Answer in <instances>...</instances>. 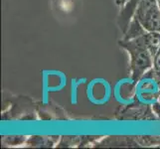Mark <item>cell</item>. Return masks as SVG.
Listing matches in <instances>:
<instances>
[{
	"mask_svg": "<svg viewBox=\"0 0 160 149\" xmlns=\"http://www.w3.org/2000/svg\"><path fill=\"white\" fill-rule=\"evenodd\" d=\"M128 52L131 55V65L134 79H138L152 65V55L147 49L143 37L129 43Z\"/></svg>",
	"mask_w": 160,
	"mask_h": 149,
	"instance_id": "6da1fadb",
	"label": "cell"
},
{
	"mask_svg": "<svg viewBox=\"0 0 160 149\" xmlns=\"http://www.w3.org/2000/svg\"><path fill=\"white\" fill-rule=\"evenodd\" d=\"M137 15L147 31L160 33V8L157 0H140Z\"/></svg>",
	"mask_w": 160,
	"mask_h": 149,
	"instance_id": "7a4b0ae2",
	"label": "cell"
},
{
	"mask_svg": "<svg viewBox=\"0 0 160 149\" xmlns=\"http://www.w3.org/2000/svg\"><path fill=\"white\" fill-rule=\"evenodd\" d=\"M143 40L149 50L150 54L154 58L160 51V33L159 32H149L145 36H143Z\"/></svg>",
	"mask_w": 160,
	"mask_h": 149,
	"instance_id": "3957f363",
	"label": "cell"
},
{
	"mask_svg": "<svg viewBox=\"0 0 160 149\" xmlns=\"http://www.w3.org/2000/svg\"><path fill=\"white\" fill-rule=\"evenodd\" d=\"M154 65L157 69L160 70V51L157 53V55L154 57Z\"/></svg>",
	"mask_w": 160,
	"mask_h": 149,
	"instance_id": "277c9868",
	"label": "cell"
},
{
	"mask_svg": "<svg viewBox=\"0 0 160 149\" xmlns=\"http://www.w3.org/2000/svg\"><path fill=\"white\" fill-rule=\"evenodd\" d=\"M137 2H140V0H130V3H133V4H136Z\"/></svg>",
	"mask_w": 160,
	"mask_h": 149,
	"instance_id": "5b68a950",
	"label": "cell"
}]
</instances>
